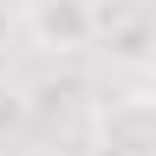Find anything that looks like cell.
<instances>
[{
    "instance_id": "277c9868",
    "label": "cell",
    "mask_w": 156,
    "mask_h": 156,
    "mask_svg": "<svg viewBox=\"0 0 156 156\" xmlns=\"http://www.w3.org/2000/svg\"><path fill=\"white\" fill-rule=\"evenodd\" d=\"M156 46V26H111V13H104V52L111 58H150Z\"/></svg>"
},
{
    "instance_id": "7a4b0ae2",
    "label": "cell",
    "mask_w": 156,
    "mask_h": 156,
    "mask_svg": "<svg viewBox=\"0 0 156 156\" xmlns=\"http://www.w3.org/2000/svg\"><path fill=\"white\" fill-rule=\"evenodd\" d=\"M20 13H26V39L39 52H52V58H78L104 33V13L91 0H26Z\"/></svg>"
},
{
    "instance_id": "5b68a950",
    "label": "cell",
    "mask_w": 156,
    "mask_h": 156,
    "mask_svg": "<svg viewBox=\"0 0 156 156\" xmlns=\"http://www.w3.org/2000/svg\"><path fill=\"white\" fill-rule=\"evenodd\" d=\"M33 117V91L26 85H7V78H0V130H20Z\"/></svg>"
},
{
    "instance_id": "8992f818",
    "label": "cell",
    "mask_w": 156,
    "mask_h": 156,
    "mask_svg": "<svg viewBox=\"0 0 156 156\" xmlns=\"http://www.w3.org/2000/svg\"><path fill=\"white\" fill-rule=\"evenodd\" d=\"M13 7H26V0H0V13H13Z\"/></svg>"
},
{
    "instance_id": "52a82bcc",
    "label": "cell",
    "mask_w": 156,
    "mask_h": 156,
    "mask_svg": "<svg viewBox=\"0 0 156 156\" xmlns=\"http://www.w3.org/2000/svg\"><path fill=\"white\" fill-rule=\"evenodd\" d=\"M0 39H7V20H0Z\"/></svg>"
},
{
    "instance_id": "6da1fadb",
    "label": "cell",
    "mask_w": 156,
    "mask_h": 156,
    "mask_svg": "<svg viewBox=\"0 0 156 156\" xmlns=\"http://www.w3.org/2000/svg\"><path fill=\"white\" fill-rule=\"evenodd\" d=\"M91 150L98 156H156V85L111 91L91 117Z\"/></svg>"
},
{
    "instance_id": "3957f363",
    "label": "cell",
    "mask_w": 156,
    "mask_h": 156,
    "mask_svg": "<svg viewBox=\"0 0 156 156\" xmlns=\"http://www.w3.org/2000/svg\"><path fill=\"white\" fill-rule=\"evenodd\" d=\"M26 91H33V117H52V111H72L78 98H85V78L78 72H52V78H39Z\"/></svg>"
}]
</instances>
